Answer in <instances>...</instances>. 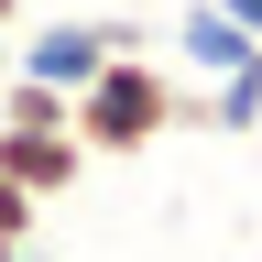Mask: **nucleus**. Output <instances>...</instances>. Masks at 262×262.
I'll return each instance as SVG.
<instances>
[{"label": "nucleus", "instance_id": "f257e3e1", "mask_svg": "<svg viewBox=\"0 0 262 262\" xmlns=\"http://www.w3.org/2000/svg\"><path fill=\"white\" fill-rule=\"evenodd\" d=\"M66 131L88 164H120V153H153L164 131H208V88H186L164 55H110L66 98Z\"/></svg>", "mask_w": 262, "mask_h": 262}, {"label": "nucleus", "instance_id": "f03ea898", "mask_svg": "<svg viewBox=\"0 0 262 262\" xmlns=\"http://www.w3.org/2000/svg\"><path fill=\"white\" fill-rule=\"evenodd\" d=\"M110 55H153V33L142 22H98V11H66V22H33L22 44H11V77H44V88H66L77 98Z\"/></svg>", "mask_w": 262, "mask_h": 262}, {"label": "nucleus", "instance_id": "7ed1b4c3", "mask_svg": "<svg viewBox=\"0 0 262 262\" xmlns=\"http://www.w3.org/2000/svg\"><path fill=\"white\" fill-rule=\"evenodd\" d=\"M77 175H88L77 131H0V186H22L33 208L44 196H77Z\"/></svg>", "mask_w": 262, "mask_h": 262}, {"label": "nucleus", "instance_id": "20e7f679", "mask_svg": "<svg viewBox=\"0 0 262 262\" xmlns=\"http://www.w3.org/2000/svg\"><path fill=\"white\" fill-rule=\"evenodd\" d=\"M175 55H186V66H208V77H241V66H262V44L219 11V0H186V11H175Z\"/></svg>", "mask_w": 262, "mask_h": 262}, {"label": "nucleus", "instance_id": "39448f33", "mask_svg": "<svg viewBox=\"0 0 262 262\" xmlns=\"http://www.w3.org/2000/svg\"><path fill=\"white\" fill-rule=\"evenodd\" d=\"M0 131H66V88H44V77H0Z\"/></svg>", "mask_w": 262, "mask_h": 262}, {"label": "nucleus", "instance_id": "423d86ee", "mask_svg": "<svg viewBox=\"0 0 262 262\" xmlns=\"http://www.w3.org/2000/svg\"><path fill=\"white\" fill-rule=\"evenodd\" d=\"M22 251H33V196L0 186V262H22Z\"/></svg>", "mask_w": 262, "mask_h": 262}, {"label": "nucleus", "instance_id": "0eeeda50", "mask_svg": "<svg viewBox=\"0 0 262 262\" xmlns=\"http://www.w3.org/2000/svg\"><path fill=\"white\" fill-rule=\"evenodd\" d=\"M219 11H229V22H241V33H251V44H262V0H219Z\"/></svg>", "mask_w": 262, "mask_h": 262}, {"label": "nucleus", "instance_id": "6e6552de", "mask_svg": "<svg viewBox=\"0 0 262 262\" xmlns=\"http://www.w3.org/2000/svg\"><path fill=\"white\" fill-rule=\"evenodd\" d=\"M11 22H22V0H0V33H11Z\"/></svg>", "mask_w": 262, "mask_h": 262}]
</instances>
